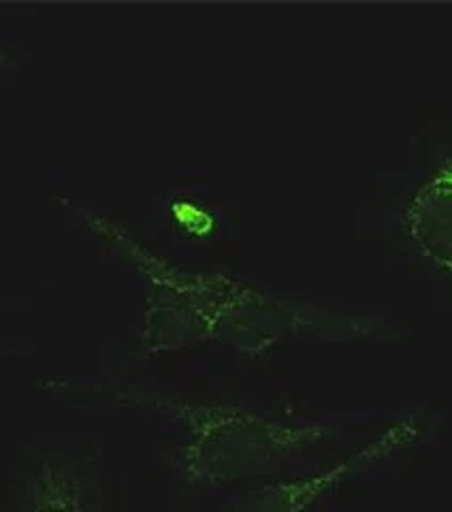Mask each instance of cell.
<instances>
[{
    "mask_svg": "<svg viewBox=\"0 0 452 512\" xmlns=\"http://www.w3.org/2000/svg\"><path fill=\"white\" fill-rule=\"evenodd\" d=\"M37 387L64 397L103 399L171 421L180 429V440L165 455V463L190 489L226 487L273 472L333 434V427L322 421L269 414L231 402L177 397L111 378H43Z\"/></svg>",
    "mask_w": 452,
    "mask_h": 512,
    "instance_id": "obj_2",
    "label": "cell"
},
{
    "mask_svg": "<svg viewBox=\"0 0 452 512\" xmlns=\"http://www.w3.org/2000/svg\"><path fill=\"white\" fill-rule=\"evenodd\" d=\"M20 512H103L94 476L67 455L43 457L24 478Z\"/></svg>",
    "mask_w": 452,
    "mask_h": 512,
    "instance_id": "obj_5",
    "label": "cell"
},
{
    "mask_svg": "<svg viewBox=\"0 0 452 512\" xmlns=\"http://www.w3.org/2000/svg\"><path fill=\"white\" fill-rule=\"evenodd\" d=\"M403 231L423 263L452 276V154L438 160L412 192Z\"/></svg>",
    "mask_w": 452,
    "mask_h": 512,
    "instance_id": "obj_4",
    "label": "cell"
},
{
    "mask_svg": "<svg viewBox=\"0 0 452 512\" xmlns=\"http://www.w3.org/2000/svg\"><path fill=\"white\" fill-rule=\"evenodd\" d=\"M86 227L120 254L143 280L137 327L139 355L218 344L250 359L265 357L303 335L357 338L382 329L376 316L329 310L282 297L222 271H197L167 261L120 222L73 203Z\"/></svg>",
    "mask_w": 452,
    "mask_h": 512,
    "instance_id": "obj_1",
    "label": "cell"
},
{
    "mask_svg": "<svg viewBox=\"0 0 452 512\" xmlns=\"http://www.w3.org/2000/svg\"><path fill=\"white\" fill-rule=\"evenodd\" d=\"M423 427L421 412L403 414L369 444L354 451L346 459L337 461L335 466L312 476L271 480V483L254 487L224 512H310L337 487H342L348 480L367 472L369 468L378 466V463L393 457L403 448L412 446L423 436Z\"/></svg>",
    "mask_w": 452,
    "mask_h": 512,
    "instance_id": "obj_3",
    "label": "cell"
}]
</instances>
